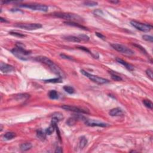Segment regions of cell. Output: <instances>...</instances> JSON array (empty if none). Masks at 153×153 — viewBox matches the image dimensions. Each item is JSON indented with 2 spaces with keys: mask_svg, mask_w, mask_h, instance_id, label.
<instances>
[{
  "mask_svg": "<svg viewBox=\"0 0 153 153\" xmlns=\"http://www.w3.org/2000/svg\"><path fill=\"white\" fill-rule=\"evenodd\" d=\"M11 52L18 58L23 60V61H26L28 59L26 56L29 55L31 53V51L27 50L25 49L24 45L20 43H17L16 47L11 50Z\"/></svg>",
  "mask_w": 153,
  "mask_h": 153,
  "instance_id": "obj_1",
  "label": "cell"
},
{
  "mask_svg": "<svg viewBox=\"0 0 153 153\" xmlns=\"http://www.w3.org/2000/svg\"><path fill=\"white\" fill-rule=\"evenodd\" d=\"M53 16L57 17V18L69 20H70V22H78L83 21V19H82L81 17L75 14L68 13H55L53 14Z\"/></svg>",
  "mask_w": 153,
  "mask_h": 153,
  "instance_id": "obj_2",
  "label": "cell"
},
{
  "mask_svg": "<svg viewBox=\"0 0 153 153\" xmlns=\"http://www.w3.org/2000/svg\"><path fill=\"white\" fill-rule=\"evenodd\" d=\"M81 72L83 74L84 76H86L87 78H88L91 81H93L94 83H96L98 84H107L109 83V80L105 78H101V77H99L96 75H92V74H89V72H87L86 71L81 70Z\"/></svg>",
  "mask_w": 153,
  "mask_h": 153,
  "instance_id": "obj_3",
  "label": "cell"
},
{
  "mask_svg": "<svg viewBox=\"0 0 153 153\" xmlns=\"http://www.w3.org/2000/svg\"><path fill=\"white\" fill-rule=\"evenodd\" d=\"M111 47L114 49H115L117 52H120V53H122V54H125V55L130 56L134 54L133 51L129 49V48L125 46V45H122V44L114 43V44H111Z\"/></svg>",
  "mask_w": 153,
  "mask_h": 153,
  "instance_id": "obj_4",
  "label": "cell"
},
{
  "mask_svg": "<svg viewBox=\"0 0 153 153\" xmlns=\"http://www.w3.org/2000/svg\"><path fill=\"white\" fill-rule=\"evenodd\" d=\"M130 24L135 27L139 31H142V32H148L150 31L153 28V27L150 25L145 24V23H141V22H137V21L132 20L130 22Z\"/></svg>",
  "mask_w": 153,
  "mask_h": 153,
  "instance_id": "obj_5",
  "label": "cell"
},
{
  "mask_svg": "<svg viewBox=\"0 0 153 153\" xmlns=\"http://www.w3.org/2000/svg\"><path fill=\"white\" fill-rule=\"evenodd\" d=\"M19 6L21 7H25L30 9L32 10H36V11H47L49 7L48 6L44 4H19Z\"/></svg>",
  "mask_w": 153,
  "mask_h": 153,
  "instance_id": "obj_6",
  "label": "cell"
},
{
  "mask_svg": "<svg viewBox=\"0 0 153 153\" xmlns=\"http://www.w3.org/2000/svg\"><path fill=\"white\" fill-rule=\"evenodd\" d=\"M18 28L25 30H36L42 28V25L40 23H21V24L16 25Z\"/></svg>",
  "mask_w": 153,
  "mask_h": 153,
  "instance_id": "obj_7",
  "label": "cell"
},
{
  "mask_svg": "<svg viewBox=\"0 0 153 153\" xmlns=\"http://www.w3.org/2000/svg\"><path fill=\"white\" fill-rule=\"evenodd\" d=\"M61 108H63V109H65V110L77 112V113H84V114L89 113V112L88 110H86V109H85L79 108V107H75V106L64 105H63L61 107Z\"/></svg>",
  "mask_w": 153,
  "mask_h": 153,
  "instance_id": "obj_8",
  "label": "cell"
},
{
  "mask_svg": "<svg viewBox=\"0 0 153 153\" xmlns=\"http://www.w3.org/2000/svg\"><path fill=\"white\" fill-rule=\"evenodd\" d=\"M85 124L89 126L92 127H106L109 126V124L105 123L103 122H100V121H96L94 120H86L85 121Z\"/></svg>",
  "mask_w": 153,
  "mask_h": 153,
  "instance_id": "obj_9",
  "label": "cell"
},
{
  "mask_svg": "<svg viewBox=\"0 0 153 153\" xmlns=\"http://www.w3.org/2000/svg\"><path fill=\"white\" fill-rule=\"evenodd\" d=\"M35 60L38 61V62L43 63L47 65V66H49L50 68H51L55 64L52 60H50L48 57H45V56H38V57H35Z\"/></svg>",
  "mask_w": 153,
  "mask_h": 153,
  "instance_id": "obj_10",
  "label": "cell"
},
{
  "mask_svg": "<svg viewBox=\"0 0 153 153\" xmlns=\"http://www.w3.org/2000/svg\"><path fill=\"white\" fill-rule=\"evenodd\" d=\"M0 69H1V72L3 73H9L14 71L15 70L14 66L11 65H9V64L5 63L4 62H1L0 64Z\"/></svg>",
  "mask_w": 153,
  "mask_h": 153,
  "instance_id": "obj_11",
  "label": "cell"
},
{
  "mask_svg": "<svg viewBox=\"0 0 153 153\" xmlns=\"http://www.w3.org/2000/svg\"><path fill=\"white\" fill-rule=\"evenodd\" d=\"M109 114L112 117H116V116H121L124 115V112L121 108H116L111 109L109 112Z\"/></svg>",
  "mask_w": 153,
  "mask_h": 153,
  "instance_id": "obj_12",
  "label": "cell"
},
{
  "mask_svg": "<svg viewBox=\"0 0 153 153\" xmlns=\"http://www.w3.org/2000/svg\"><path fill=\"white\" fill-rule=\"evenodd\" d=\"M116 61H117V62H118L119 63L121 64V65H123V66H125V67H126V68L128 70L131 71H132L134 70V66H133L132 65H131V64L126 62V61H123V59H121L117 58L116 59Z\"/></svg>",
  "mask_w": 153,
  "mask_h": 153,
  "instance_id": "obj_13",
  "label": "cell"
},
{
  "mask_svg": "<svg viewBox=\"0 0 153 153\" xmlns=\"http://www.w3.org/2000/svg\"><path fill=\"white\" fill-rule=\"evenodd\" d=\"M65 24L68 25L70 26H72V27H78V28L83 29L84 30H88L86 27H84V26L82 25L81 24H79V23H77V22H70V21H67V22H65Z\"/></svg>",
  "mask_w": 153,
  "mask_h": 153,
  "instance_id": "obj_14",
  "label": "cell"
},
{
  "mask_svg": "<svg viewBox=\"0 0 153 153\" xmlns=\"http://www.w3.org/2000/svg\"><path fill=\"white\" fill-rule=\"evenodd\" d=\"M32 144L29 142H25V143H23L22 144H21L20 146V150L23 151H28V150H30V149L32 148Z\"/></svg>",
  "mask_w": 153,
  "mask_h": 153,
  "instance_id": "obj_15",
  "label": "cell"
},
{
  "mask_svg": "<svg viewBox=\"0 0 153 153\" xmlns=\"http://www.w3.org/2000/svg\"><path fill=\"white\" fill-rule=\"evenodd\" d=\"M63 38L65 40H67L68 41L71 42H76V43H78V42H80V40L78 38V36H71V35H69V36H64Z\"/></svg>",
  "mask_w": 153,
  "mask_h": 153,
  "instance_id": "obj_16",
  "label": "cell"
},
{
  "mask_svg": "<svg viewBox=\"0 0 153 153\" xmlns=\"http://www.w3.org/2000/svg\"><path fill=\"white\" fill-rule=\"evenodd\" d=\"M30 97V95L27 93H21L19 94V95H16L15 98L16 100H26V99H28Z\"/></svg>",
  "mask_w": 153,
  "mask_h": 153,
  "instance_id": "obj_17",
  "label": "cell"
},
{
  "mask_svg": "<svg viewBox=\"0 0 153 153\" xmlns=\"http://www.w3.org/2000/svg\"><path fill=\"white\" fill-rule=\"evenodd\" d=\"M36 136L40 139L43 141L46 138V133H45V132H44L42 130H38L36 131Z\"/></svg>",
  "mask_w": 153,
  "mask_h": 153,
  "instance_id": "obj_18",
  "label": "cell"
},
{
  "mask_svg": "<svg viewBox=\"0 0 153 153\" xmlns=\"http://www.w3.org/2000/svg\"><path fill=\"white\" fill-rule=\"evenodd\" d=\"M49 97L51 99H57L59 98V95L56 90H52L49 92Z\"/></svg>",
  "mask_w": 153,
  "mask_h": 153,
  "instance_id": "obj_19",
  "label": "cell"
},
{
  "mask_svg": "<svg viewBox=\"0 0 153 153\" xmlns=\"http://www.w3.org/2000/svg\"><path fill=\"white\" fill-rule=\"evenodd\" d=\"M44 82H45V83H62V78H61V77H59V78H53V79L46 80H44Z\"/></svg>",
  "mask_w": 153,
  "mask_h": 153,
  "instance_id": "obj_20",
  "label": "cell"
},
{
  "mask_svg": "<svg viewBox=\"0 0 153 153\" xmlns=\"http://www.w3.org/2000/svg\"><path fill=\"white\" fill-rule=\"evenodd\" d=\"M54 129H55V125H54V124L52 123L49 127L47 128V129H45V133H46L47 135H50L54 131Z\"/></svg>",
  "mask_w": 153,
  "mask_h": 153,
  "instance_id": "obj_21",
  "label": "cell"
},
{
  "mask_svg": "<svg viewBox=\"0 0 153 153\" xmlns=\"http://www.w3.org/2000/svg\"><path fill=\"white\" fill-rule=\"evenodd\" d=\"M87 140L86 137L82 136L81 138L80 141V147L81 149H83L85 147V146L87 145Z\"/></svg>",
  "mask_w": 153,
  "mask_h": 153,
  "instance_id": "obj_22",
  "label": "cell"
},
{
  "mask_svg": "<svg viewBox=\"0 0 153 153\" xmlns=\"http://www.w3.org/2000/svg\"><path fill=\"white\" fill-rule=\"evenodd\" d=\"M4 136L5 139H6L7 140L12 139H13L14 137H16V133L14 132H9L6 133Z\"/></svg>",
  "mask_w": 153,
  "mask_h": 153,
  "instance_id": "obj_23",
  "label": "cell"
},
{
  "mask_svg": "<svg viewBox=\"0 0 153 153\" xmlns=\"http://www.w3.org/2000/svg\"><path fill=\"white\" fill-rule=\"evenodd\" d=\"M52 118H55L59 120V121H61V120H62L63 118V116L62 113L59 112H54L52 114Z\"/></svg>",
  "mask_w": 153,
  "mask_h": 153,
  "instance_id": "obj_24",
  "label": "cell"
},
{
  "mask_svg": "<svg viewBox=\"0 0 153 153\" xmlns=\"http://www.w3.org/2000/svg\"><path fill=\"white\" fill-rule=\"evenodd\" d=\"M63 89L66 92H67L69 94H73L75 92V90L72 87H71L69 86H65L63 87Z\"/></svg>",
  "mask_w": 153,
  "mask_h": 153,
  "instance_id": "obj_25",
  "label": "cell"
},
{
  "mask_svg": "<svg viewBox=\"0 0 153 153\" xmlns=\"http://www.w3.org/2000/svg\"><path fill=\"white\" fill-rule=\"evenodd\" d=\"M84 4L86 6H89V7H94V6H96L98 5L97 2H95V1H85L84 2Z\"/></svg>",
  "mask_w": 153,
  "mask_h": 153,
  "instance_id": "obj_26",
  "label": "cell"
},
{
  "mask_svg": "<svg viewBox=\"0 0 153 153\" xmlns=\"http://www.w3.org/2000/svg\"><path fill=\"white\" fill-rule=\"evenodd\" d=\"M143 103L145 105V106L146 107H147V108H150V109H152L153 108V103L152 102L150 101V100H146V99L144 100Z\"/></svg>",
  "mask_w": 153,
  "mask_h": 153,
  "instance_id": "obj_27",
  "label": "cell"
},
{
  "mask_svg": "<svg viewBox=\"0 0 153 153\" xmlns=\"http://www.w3.org/2000/svg\"><path fill=\"white\" fill-rule=\"evenodd\" d=\"M9 34L11 35H13V36H18V37H25L26 36V35L25 34L19 33V32H14V31H10V32H9Z\"/></svg>",
  "mask_w": 153,
  "mask_h": 153,
  "instance_id": "obj_28",
  "label": "cell"
},
{
  "mask_svg": "<svg viewBox=\"0 0 153 153\" xmlns=\"http://www.w3.org/2000/svg\"><path fill=\"white\" fill-rule=\"evenodd\" d=\"M78 37L81 41H88L89 40V37L86 35H78Z\"/></svg>",
  "mask_w": 153,
  "mask_h": 153,
  "instance_id": "obj_29",
  "label": "cell"
},
{
  "mask_svg": "<svg viewBox=\"0 0 153 153\" xmlns=\"http://www.w3.org/2000/svg\"><path fill=\"white\" fill-rule=\"evenodd\" d=\"M111 78L113 80L116 81H120L122 80V78L121 77L118 76V75L115 74H112L111 72Z\"/></svg>",
  "mask_w": 153,
  "mask_h": 153,
  "instance_id": "obj_30",
  "label": "cell"
},
{
  "mask_svg": "<svg viewBox=\"0 0 153 153\" xmlns=\"http://www.w3.org/2000/svg\"><path fill=\"white\" fill-rule=\"evenodd\" d=\"M77 120V119L74 117H72V118H69L68 120L66 121V123H67L68 125L72 126V125H74V124L75 123V122H76Z\"/></svg>",
  "mask_w": 153,
  "mask_h": 153,
  "instance_id": "obj_31",
  "label": "cell"
},
{
  "mask_svg": "<svg viewBox=\"0 0 153 153\" xmlns=\"http://www.w3.org/2000/svg\"><path fill=\"white\" fill-rule=\"evenodd\" d=\"M142 38L144 40H145L146 41H149L151 42V43H153V37L152 36H150V35H145L142 36Z\"/></svg>",
  "mask_w": 153,
  "mask_h": 153,
  "instance_id": "obj_32",
  "label": "cell"
},
{
  "mask_svg": "<svg viewBox=\"0 0 153 153\" xmlns=\"http://www.w3.org/2000/svg\"><path fill=\"white\" fill-rule=\"evenodd\" d=\"M146 75H148L151 80H153V71L152 70H150V69H148L146 71Z\"/></svg>",
  "mask_w": 153,
  "mask_h": 153,
  "instance_id": "obj_33",
  "label": "cell"
},
{
  "mask_svg": "<svg viewBox=\"0 0 153 153\" xmlns=\"http://www.w3.org/2000/svg\"><path fill=\"white\" fill-rule=\"evenodd\" d=\"M77 47L78 48V49L82 50L85 51V52H88V53H89L90 54H92V53H91L90 51L89 50V49H87V48H86V47H83V46H77ZM92 55H93V54H92Z\"/></svg>",
  "mask_w": 153,
  "mask_h": 153,
  "instance_id": "obj_34",
  "label": "cell"
},
{
  "mask_svg": "<svg viewBox=\"0 0 153 153\" xmlns=\"http://www.w3.org/2000/svg\"><path fill=\"white\" fill-rule=\"evenodd\" d=\"M95 34H96V36H97L98 38H99L102 39V40H105L106 39L105 36H104V35L102 34L99 33V32H95Z\"/></svg>",
  "mask_w": 153,
  "mask_h": 153,
  "instance_id": "obj_35",
  "label": "cell"
},
{
  "mask_svg": "<svg viewBox=\"0 0 153 153\" xmlns=\"http://www.w3.org/2000/svg\"><path fill=\"white\" fill-rule=\"evenodd\" d=\"M133 45H134L136 47H138V49H139L141 50L142 51V52H144V53L145 54H146V50H145V49L143 47L141 46V45H138V44H133Z\"/></svg>",
  "mask_w": 153,
  "mask_h": 153,
  "instance_id": "obj_36",
  "label": "cell"
},
{
  "mask_svg": "<svg viewBox=\"0 0 153 153\" xmlns=\"http://www.w3.org/2000/svg\"><path fill=\"white\" fill-rule=\"evenodd\" d=\"M60 56L62 57V58H63V59H69V60H74L73 59L72 57H70V56H66L65 55V54H60Z\"/></svg>",
  "mask_w": 153,
  "mask_h": 153,
  "instance_id": "obj_37",
  "label": "cell"
},
{
  "mask_svg": "<svg viewBox=\"0 0 153 153\" xmlns=\"http://www.w3.org/2000/svg\"><path fill=\"white\" fill-rule=\"evenodd\" d=\"M94 13H95V14H96V15H100V14H103L102 11L100 10H95V11H94Z\"/></svg>",
  "mask_w": 153,
  "mask_h": 153,
  "instance_id": "obj_38",
  "label": "cell"
},
{
  "mask_svg": "<svg viewBox=\"0 0 153 153\" xmlns=\"http://www.w3.org/2000/svg\"><path fill=\"white\" fill-rule=\"evenodd\" d=\"M63 152V150L61 148L58 147L56 148V150H55V153H62Z\"/></svg>",
  "mask_w": 153,
  "mask_h": 153,
  "instance_id": "obj_39",
  "label": "cell"
},
{
  "mask_svg": "<svg viewBox=\"0 0 153 153\" xmlns=\"http://www.w3.org/2000/svg\"><path fill=\"white\" fill-rule=\"evenodd\" d=\"M109 2H110V3L115 4H116L119 3V1H109Z\"/></svg>",
  "mask_w": 153,
  "mask_h": 153,
  "instance_id": "obj_40",
  "label": "cell"
},
{
  "mask_svg": "<svg viewBox=\"0 0 153 153\" xmlns=\"http://www.w3.org/2000/svg\"><path fill=\"white\" fill-rule=\"evenodd\" d=\"M0 21H1V22H8V21L6 20L5 19H3L2 17L0 18Z\"/></svg>",
  "mask_w": 153,
  "mask_h": 153,
  "instance_id": "obj_41",
  "label": "cell"
},
{
  "mask_svg": "<svg viewBox=\"0 0 153 153\" xmlns=\"http://www.w3.org/2000/svg\"><path fill=\"white\" fill-rule=\"evenodd\" d=\"M11 11H13V12H16V11H20V12H22L20 10H18V9H11Z\"/></svg>",
  "mask_w": 153,
  "mask_h": 153,
  "instance_id": "obj_42",
  "label": "cell"
}]
</instances>
